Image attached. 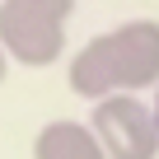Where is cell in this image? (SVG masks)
<instances>
[{"label": "cell", "mask_w": 159, "mask_h": 159, "mask_svg": "<svg viewBox=\"0 0 159 159\" xmlns=\"http://www.w3.org/2000/svg\"><path fill=\"white\" fill-rule=\"evenodd\" d=\"M159 80V24L131 19L112 33L89 38L70 61V89L94 103L112 94H131Z\"/></svg>", "instance_id": "cell-1"}, {"label": "cell", "mask_w": 159, "mask_h": 159, "mask_svg": "<svg viewBox=\"0 0 159 159\" xmlns=\"http://www.w3.org/2000/svg\"><path fill=\"white\" fill-rule=\"evenodd\" d=\"M89 126L103 140L108 159H154L159 154V117L136 94H112V98L94 103Z\"/></svg>", "instance_id": "cell-2"}, {"label": "cell", "mask_w": 159, "mask_h": 159, "mask_svg": "<svg viewBox=\"0 0 159 159\" xmlns=\"http://www.w3.org/2000/svg\"><path fill=\"white\" fill-rule=\"evenodd\" d=\"M0 47L24 66H52L66 47V19L0 0Z\"/></svg>", "instance_id": "cell-3"}, {"label": "cell", "mask_w": 159, "mask_h": 159, "mask_svg": "<svg viewBox=\"0 0 159 159\" xmlns=\"http://www.w3.org/2000/svg\"><path fill=\"white\" fill-rule=\"evenodd\" d=\"M33 159H108V150L84 122H47L33 140Z\"/></svg>", "instance_id": "cell-4"}, {"label": "cell", "mask_w": 159, "mask_h": 159, "mask_svg": "<svg viewBox=\"0 0 159 159\" xmlns=\"http://www.w3.org/2000/svg\"><path fill=\"white\" fill-rule=\"evenodd\" d=\"M10 5H28V10H42V14H56V19H66V14L75 10V0H10Z\"/></svg>", "instance_id": "cell-5"}, {"label": "cell", "mask_w": 159, "mask_h": 159, "mask_svg": "<svg viewBox=\"0 0 159 159\" xmlns=\"http://www.w3.org/2000/svg\"><path fill=\"white\" fill-rule=\"evenodd\" d=\"M0 80H5V47H0Z\"/></svg>", "instance_id": "cell-6"}, {"label": "cell", "mask_w": 159, "mask_h": 159, "mask_svg": "<svg viewBox=\"0 0 159 159\" xmlns=\"http://www.w3.org/2000/svg\"><path fill=\"white\" fill-rule=\"evenodd\" d=\"M154 117H159V94H154Z\"/></svg>", "instance_id": "cell-7"}]
</instances>
